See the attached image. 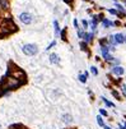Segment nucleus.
<instances>
[{
  "label": "nucleus",
  "instance_id": "f257e3e1",
  "mask_svg": "<svg viewBox=\"0 0 126 129\" xmlns=\"http://www.w3.org/2000/svg\"><path fill=\"white\" fill-rule=\"evenodd\" d=\"M37 51H38V49H37V46H36V45H33V43H27V45H24V46H23V52H24L26 55H28V56L36 55Z\"/></svg>",
  "mask_w": 126,
  "mask_h": 129
},
{
  "label": "nucleus",
  "instance_id": "f03ea898",
  "mask_svg": "<svg viewBox=\"0 0 126 129\" xmlns=\"http://www.w3.org/2000/svg\"><path fill=\"white\" fill-rule=\"evenodd\" d=\"M19 19L22 21V23H24V24H29L32 22V16L29 13H22L20 16H19Z\"/></svg>",
  "mask_w": 126,
  "mask_h": 129
},
{
  "label": "nucleus",
  "instance_id": "7ed1b4c3",
  "mask_svg": "<svg viewBox=\"0 0 126 129\" xmlns=\"http://www.w3.org/2000/svg\"><path fill=\"white\" fill-rule=\"evenodd\" d=\"M113 40H115V43H122L125 41V37L121 33H117V35L113 36Z\"/></svg>",
  "mask_w": 126,
  "mask_h": 129
},
{
  "label": "nucleus",
  "instance_id": "20e7f679",
  "mask_svg": "<svg viewBox=\"0 0 126 129\" xmlns=\"http://www.w3.org/2000/svg\"><path fill=\"white\" fill-rule=\"evenodd\" d=\"M112 73L116 74V75H121V74L124 73V68H122V66H113Z\"/></svg>",
  "mask_w": 126,
  "mask_h": 129
},
{
  "label": "nucleus",
  "instance_id": "39448f33",
  "mask_svg": "<svg viewBox=\"0 0 126 129\" xmlns=\"http://www.w3.org/2000/svg\"><path fill=\"white\" fill-rule=\"evenodd\" d=\"M50 62L52 64H59V62H60V59H59V56L56 54H51L50 55Z\"/></svg>",
  "mask_w": 126,
  "mask_h": 129
},
{
  "label": "nucleus",
  "instance_id": "423d86ee",
  "mask_svg": "<svg viewBox=\"0 0 126 129\" xmlns=\"http://www.w3.org/2000/svg\"><path fill=\"white\" fill-rule=\"evenodd\" d=\"M102 24L105 26V27H112V26H113V23H112L111 21H108V19H103Z\"/></svg>",
  "mask_w": 126,
  "mask_h": 129
},
{
  "label": "nucleus",
  "instance_id": "0eeeda50",
  "mask_svg": "<svg viewBox=\"0 0 126 129\" xmlns=\"http://www.w3.org/2000/svg\"><path fill=\"white\" fill-rule=\"evenodd\" d=\"M83 39H85V41H91L93 39V33H84Z\"/></svg>",
  "mask_w": 126,
  "mask_h": 129
},
{
  "label": "nucleus",
  "instance_id": "6e6552de",
  "mask_svg": "<svg viewBox=\"0 0 126 129\" xmlns=\"http://www.w3.org/2000/svg\"><path fill=\"white\" fill-rule=\"evenodd\" d=\"M79 79H80V82L85 83V82H87V75H85V74H80V75H79Z\"/></svg>",
  "mask_w": 126,
  "mask_h": 129
},
{
  "label": "nucleus",
  "instance_id": "1a4fd4ad",
  "mask_svg": "<svg viewBox=\"0 0 126 129\" xmlns=\"http://www.w3.org/2000/svg\"><path fill=\"white\" fill-rule=\"evenodd\" d=\"M54 26H55V32H56V35H59V32H60V29H59V23L55 21L54 22Z\"/></svg>",
  "mask_w": 126,
  "mask_h": 129
},
{
  "label": "nucleus",
  "instance_id": "9d476101",
  "mask_svg": "<svg viewBox=\"0 0 126 129\" xmlns=\"http://www.w3.org/2000/svg\"><path fill=\"white\" fill-rule=\"evenodd\" d=\"M63 118H64V121H66V123H70V121H71V116L70 115H64Z\"/></svg>",
  "mask_w": 126,
  "mask_h": 129
},
{
  "label": "nucleus",
  "instance_id": "9b49d317",
  "mask_svg": "<svg viewBox=\"0 0 126 129\" xmlns=\"http://www.w3.org/2000/svg\"><path fill=\"white\" fill-rule=\"evenodd\" d=\"M91 70H92V74H93V75H97V74H98V69H97L95 66H92Z\"/></svg>",
  "mask_w": 126,
  "mask_h": 129
},
{
  "label": "nucleus",
  "instance_id": "f8f14e48",
  "mask_svg": "<svg viewBox=\"0 0 126 129\" xmlns=\"http://www.w3.org/2000/svg\"><path fill=\"white\" fill-rule=\"evenodd\" d=\"M97 121H98V124H99L101 127L105 125V124H103V120H102V116H101V115H98V116H97Z\"/></svg>",
  "mask_w": 126,
  "mask_h": 129
},
{
  "label": "nucleus",
  "instance_id": "ddd939ff",
  "mask_svg": "<svg viewBox=\"0 0 126 129\" xmlns=\"http://www.w3.org/2000/svg\"><path fill=\"white\" fill-rule=\"evenodd\" d=\"M102 98H103V102H105V104H106L107 106H111V108H112V106H113V104H112V102H110V101H107L105 97H102Z\"/></svg>",
  "mask_w": 126,
  "mask_h": 129
},
{
  "label": "nucleus",
  "instance_id": "4468645a",
  "mask_svg": "<svg viewBox=\"0 0 126 129\" xmlns=\"http://www.w3.org/2000/svg\"><path fill=\"white\" fill-rule=\"evenodd\" d=\"M99 112H101V115H103V116H107V111H106L105 109H101V110H99Z\"/></svg>",
  "mask_w": 126,
  "mask_h": 129
},
{
  "label": "nucleus",
  "instance_id": "2eb2a0df",
  "mask_svg": "<svg viewBox=\"0 0 126 129\" xmlns=\"http://www.w3.org/2000/svg\"><path fill=\"white\" fill-rule=\"evenodd\" d=\"M55 45H56V41H54V42H51V43H50V46L47 47V50H50L51 47H54V46H55Z\"/></svg>",
  "mask_w": 126,
  "mask_h": 129
},
{
  "label": "nucleus",
  "instance_id": "dca6fc26",
  "mask_svg": "<svg viewBox=\"0 0 126 129\" xmlns=\"http://www.w3.org/2000/svg\"><path fill=\"white\" fill-rule=\"evenodd\" d=\"M81 23H83L84 28H88V22H87V21H83V22H81Z\"/></svg>",
  "mask_w": 126,
  "mask_h": 129
},
{
  "label": "nucleus",
  "instance_id": "f3484780",
  "mask_svg": "<svg viewBox=\"0 0 126 129\" xmlns=\"http://www.w3.org/2000/svg\"><path fill=\"white\" fill-rule=\"evenodd\" d=\"M112 95H113L115 97H117V98H118V97H120V96H118V93L116 92V91H113V92H112ZM118 100H120V98H118Z\"/></svg>",
  "mask_w": 126,
  "mask_h": 129
},
{
  "label": "nucleus",
  "instance_id": "a211bd4d",
  "mask_svg": "<svg viewBox=\"0 0 126 129\" xmlns=\"http://www.w3.org/2000/svg\"><path fill=\"white\" fill-rule=\"evenodd\" d=\"M110 13H111V14H116V16H117V12H116L115 9H111V10H110Z\"/></svg>",
  "mask_w": 126,
  "mask_h": 129
},
{
  "label": "nucleus",
  "instance_id": "6ab92c4d",
  "mask_svg": "<svg viewBox=\"0 0 126 129\" xmlns=\"http://www.w3.org/2000/svg\"><path fill=\"white\" fill-rule=\"evenodd\" d=\"M80 46H81V49H85V47H87V45H85L84 42H81V43H80Z\"/></svg>",
  "mask_w": 126,
  "mask_h": 129
},
{
  "label": "nucleus",
  "instance_id": "aec40b11",
  "mask_svg": "<svg viewBox=\"0 0 126 129\" xmlns=\"http://www.w3.org/2000/svg\"><path fill=\"white\" fill-rule=\"evenodd\" d=\"M74 26H75V28H78V22L77 21H74Z\"/></svg>",
  "mask_w": 126,
  "mask_h": 129
},
{
  "label": "nucleus",
  "instance_id": "412c9836",
  "mask_svg": "<svg viewBox=\"0 0 126 129\" xmlns=\"http://www.w3.org/2000/svg\"><path fill=\"white\" fill-rule=\"evenodd\" d=\"M105 129H111V128L110 127H105Z\"/></svg>",
  "mask_w": 126,
  "mask_h": 129
},
{
  "label": "nucleus",
  "instance_id": "4be33fe9",
  "mask_svg": "<svg viewBox=\"0 0 126 129\" xmlns=\"http://www.w3.org/2000/svg\"><path fill=\"white\" fill-rule=\"evenodd\" d=\"M125 128H126V123H125Z\"/></svg>",
  "mask_w": 126,
  "mask_h": 129
},
{
  "label": "nucleus",
  "instance_id": "5701e85b",
  "mask_svg": "<svg viewBox=\"0 0 126 129\" xmlns=\"http://www.w3.org/2000/svg\"><path fill=\"white\" fill-rule=\"evenodd\" d=\"M0 128H1V127H0Z\"/></svg>",
  "mask_w": 126,
  "mask_h": 129
}]
</instances>
